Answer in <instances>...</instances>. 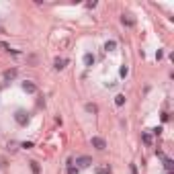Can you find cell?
I'll list each match as a JSON object with an SVG mask.
<instances>
[{
	"instance_id": "obj_1",
	"label": "cell",
	"mask_w": 174,
	"mask_h": 174,
	"mask_svg": "<svg viewBox=\"0 0 174 174\" xmlns=\"http://www.w3.org/2000/svg\"><path fill=\"white\" fill-rule=\"evenodd\" d=\"M15 121H16L19 125H27V123H29V115H27L23 109H19V111L15 113Z\"/></svg>"
},
{
	"instance_id": "obj_2",
	"label": "cell",
	"mask_w": 174,
	"mask_h": 174,
	"mask_svg": "<svg viewBox=\"0 0 174 174\" xmlns=\"http://www.w3.org/2000/svg\"><path fill=\"white\" fill-rule=\"evenodd\" d=\"M76 164H78L80 168H88V166L92 164V158H90V156H80V158H76Z\"/></svg>"
},
{
	"instance_id": "obj_3",
	"label": "cell",
	"mask_w": 174,
	"mask_h": 174,
	"mask_svg": "<svg viewBox=\"0 0 174 174\" xmlns=\"http://www.w3.org/2000/svg\"><path fill=\"white\" fill-rule=\"evenodd\" d=\"M90 144H92V148L100 149V152H103V149L107 148V141H104L103 137H92V139H90Z\"/></svg>"
},
{
	"instance_id": "obj_4",
	"label": "cell",
	"mask_w": 174,
	"mask_h": 174,
	"mask_svg": "<svg viewBox=\"0 0 174 174\" xmlns=\"http://www.w3.org/2000/svg\"><path fill=\"white\" fill-rule=\"evenodd\" d=\"M23 90H25V92H29V94H35V92H37V84H35V82H31V80H27V82H23Z\"/></svg>"
},
{
	"instance_id": "obj_5",
	"label": "cell",
	"mask_w": 174,
	"mask_h": 174,
	"mask_svg": "<svg viewBox=\"0 0 174 174\" xmlns=\"http://www.w3.org/2000/svg\"><path fill=\"white\" fill-rule=\"evenodd\" d=\"M121 23H123V25H127V27H133L135 25V19L131 15H123L121 16Z\"/></svg>"
},
{
	"instance_id": "obj_6",
	"label": "cell",
	"mask_w": 174,
	"mask_h": 174,
	"mask_svg": "<svg viewBox=\"0 0 174 174\" xmlns=\"http://www.w3.org/2000/svg\"><path fill=\"white\" fill-rule=\"evenodd\" d=\"M66 64H68V60H64V57H57V60L53 62V68H55V70H64Z\"/></svg>"
},
{
	"instance_id": "obj_7",
	"label": "cell",
	"mask_w": 174,
	"mask_h": 174,
	"mask_svg": "<svg viewBox=\"0 0 174 174\" xmlns=\"http://www.w3.org/2000/svg\"><path fill=\"white\" fill-rule=\"evenodd\" d=\"M164 168L168 170V172H172V170H174V160L172 158H164Z\"/></svg>"
},
{
	"instance_id": "obj_8",
	"label": "cell",
	"mask_w": 174,
	"mask_h": 174,
	"mask_svg": "<svg viewBox=\"0 0 174 174\" xmlns=\"http://www.w3.org/2000/svg\"><path fill=\"white\" fill-rule=\"evenodd\" d=\"M92 64H94V55H92V53H86V55H84V66H86V68H90Z\"/></svg>"
},
{
	"instance_id": "obj_9",
	"label": "cell",
	"mask_w": 174,
	"mask_h": 174,
	"mask_svg": "<svg viewBox=\"0 0 174 174\" xmlns=\"http://www.w3.org/2000/svg\"><path fill=\"white\" fill-rule=\"evenodd\" d=\"M16 78V70H6L4 72V80H12Z\"/></svg>"
},
{
	"instance_id": "obj_10",
	"label": "cell",
	"mask_w": 174,
	"mask_h": 174,
	"mask_svg": "<svg viewBox=\"0 0 174 174\" xmlns=\"http://www.w3.org/2000/svg\"><path fill=\"white\" fill-rule=\"evenodd\" d=\"M94 172H96V174H111V170L107 168V166H96Z\"/></svg>"
},
{
	"instance_id": "obj_11",
	"label": "cell",
	"mask_w": 174,
	"mask_h": 174,
	"mask_svg": "<svg viewBox=\"0 0 174 174\" xmlns=\"http://www.w3.org/2000/svg\"><path fill=\"white\" fill-rule=\"evenodd\" d=\"M115 104H117V107L125 104V94H117V96H115Z\"/></svg>"
},
{
	"instance_id": "obj_12",
	"label": "cell",
	"mask_w": 174,
	"mask_h": 174,
	"mask_svg": "<svg viewBox=\"0 0 174 174\" xmlns=\"http://www.w3.org/2000/svg\"><path fill=\"white\" fill-rule=\"evenodd\" d=\"M115 47H117V41H107V43H104V49L107 51H113Z\"/></svg>"
},
{
	"instance_id": "obj_13",
	"label": "cell",
	"mask_w": 174,
	"mask_h": 174,
	"mask_svg": "<svg viewBox=\"0 0 174 174\" xmlns=\"http://www.w3.org/2000/svg\"><path fill=\"white\" fill-rule=\"evenodd\" d=\"M0 49H4V51H12V53H19L16 49H10V45L4 43V41H0Z\"/></svg>"
},
{
	"instance_id": "obj_14",
	"label": "cell",
	"mask_w": 174,
	"mask_h": 174,
	"mask_svg": "<svg viewBox=\"0 0 174 174\" xmlns=\"http://www.w3.org/2000/svg\"><path fill=\"white\" fill-rule=\"evenodd\" d=\"M141 141H144L145 145H152V137H149V133H144V135H141Z\"/></svg>"
},
{
	"instance_id": "obj_15",
	"label": "cell",
	"mask_w": 174,
	"mask_h": 174,
	"mask_svg": "<svg viewBox=\"0 0 174 174\" xmlns=\"http://www.w3.org/2000/svg\"><path fill=\"white\" fill-rule=\"evenodd\" d=\"M31 170H33V174H39V164H37V162H31Z\"/></svg>"
},
{
	"instance_id": "obj_16",
	"label": "cell",
	"mask_w": 174,
	"mask_h": 174,
	"mask_svg": "<svg viewBox=\"0 0 174 174\" xmlns=\"http://www.w3.org/2000/svg\"><path fill=\"white\" fill-rule=\"evenodd\" d=\"M86 111H88V113H96V104H86Z\"/></svg>"
},
{
	"instance_id": "obj_17",
	"label": "cell",
	"mask_w": 174,
	"mask_h": 174,
	"mask_svg": "<svg viewBox=\"0 0 174 174\" xmlns=\"http://www.w3.org/2000/svg\"><path fill=\"white\" fill-rule=\"evenodd\" d=\"M119 74H121V76H123V78H125V76L129 74V68H127V66H123V68L119 70Z\"/></svg>"
},
{
	"instance_id": "obj_18",
	"label": "cell",
	"mask_w": 174,
	"mask_h": 174,
	"mask_svg": "<svg viewBox=\"0 0 174 174\" xmlns=\"http://www.w3.org/2000/svg\"><path fill=\"white\" fill-rule=\"evenodd\" d=\"M21 148H25V149L33 148V141H23V144H21Z\"/></svg>"
},
{
	"instance_id": "obj_19",
	"label": "cell",
	"mask_w": 174,
	"mask_h": 174,
	"mask_svg": "<svg viewBox=\"0 0 174 174\" xmlns=\"http://www.w3.org/2000/svg\"><path fill=\"white\" fill-rule=\"evenodd\" d=\"M129 170H131V174H137V166L135 164H129Z\"/></svg>"
},
{
	"instance_id": "obj_20",
	"label": "cell",
	"mask_w": 174,
	"mask_h": 174,
	"mask_svg": "<svg viewBox=\"0 0 174 174\" xmlns=\"http://www.w3.org/2000/svg\"><path fill=\"white\" fill-rule=\"evenodd\" d=\"M68 174H78V168H74V166H70V170H68Z\"/></svg>"
},
{
	"instance_id": "obj_21",
	"label": "cell",
	"mask_w": 174,
	"mask_h": 174,
	"mask_svg": "<svg viewBox=\"0 0 174 174\" xmlns=\"http://www.w3.org/2000/svg\"><path fill=\"white\" fill-rule=\"evenodd\" d=\"M94 6H96L94 0H92V2H86V8H94Z\"/></svg>"
}]
</instances>
